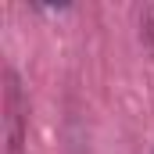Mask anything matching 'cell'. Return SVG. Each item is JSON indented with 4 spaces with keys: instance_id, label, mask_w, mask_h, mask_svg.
<instances>
[{
    "instance_id": "cell-1",
    "label": "cell",
    "mask_w": 154,
    "mask_h": 154,
    "mask_svg": "<svg viewBox=\"0 0 154 154\" xmlns=\"http://www.w3.org/2000/svg\"><path fill=\"white\" fill-rule=\"evenodd\" d=\"M4 111H7V147H11V154H18L22 151V122H25V115H22V90H18L14 72H7Z\"/></svg>"
}]
</instances>
